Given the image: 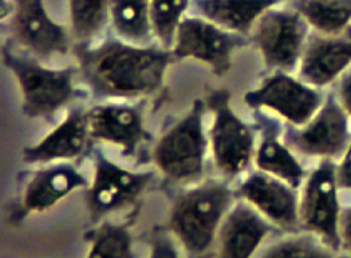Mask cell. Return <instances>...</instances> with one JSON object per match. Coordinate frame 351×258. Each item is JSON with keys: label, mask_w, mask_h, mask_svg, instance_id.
Masks as SVG:
<instances>
[{"label": "cell", "mask_w": 351, "mask_h": 258, "mask_svg": "<svg viewBox=\"0 0 351 258\" xmlns=\"http://www.w3.org/2000/svg\"><path fill=\"white\" fill-rule=\"evenodd\" d=\"M78 59L82 75L95 94L137 98L161 87L173 55L160 46L106 39L95 46L82 44Z\"/></svg>", "instance_id": "obj_1"}, {"label": "cell", "mask_w": 351, "mask_h": 258, "mask_svg": "<svg viewBox=\"0 0 351 258\" xmlns=\"http://www.w3.org/2000/svg\"><path fill=\"white\" fill-rule=\"evenodd\" d=\"M232 194L226 182L206 181L176 198L169 229L192 255L210 248L228 211Z\"/></svg>", "instance_id": "obj_2"}, {"label": "cell", "mask_w": 351, "mask_h": 258, "mask_svg": "<svg viewBox=\"0 0 351 258\" xmlns=\"http://www.w3.org/2000/svg\"><path fill=\"white\" fill-rule=\"evenodd\" d=\"M203 115L204 105L202 101H196L189 113L154 146V165L173 181H197L203 175L206 150Z\"/></svg>", "instance_id": "obj_3"}, {"label": "cell", "mask_w": 351, "mask_h": 258, "mask_svg": "<svg viewBox=\"0 0 351 258\" xmlns=\"http://www.w3.org/2000/svg\"><path fill=\"white\" fill-rule=\"evenodd\" d=\"M3 63L15 75L22 92L25 114L39 118L54 114L74 95L71 68H49L39 63L18 57L3 49Z\"/></svg>", "instance_id": "obj_4"}, {"label": "cell", "mask_w": 351, "mask_h": 258, "mask_svg": "<svg viewBox=\"0 0 351 258\" xmlns=\"http://www.w3.org/2000/svg\"><path fill=\"white\" fill-rule=\"evenodd\" d=\"M209 106L213 112L209 137L215 164L226 177L234 178L244 172L252 159V131L234 114L228 92H215L209 99Z\"/></svg>", "instance_id": "obj_5"}, {"label": "cell", "mask_w": 351, "mask_h": 258, "mask_svg": "<svg viewBox=\"0 0 351 258\" xmlns=\"http://www.w3.org/2000/svg\"><path fill=\"white\" fill-rule=\"evenodd\" d=\"M244 43V35L221 29L195 15L185 16L180 23L171 51L176 59L200 60L216 75H224L231 68L234 49Z\"/></svg>", "instance_id": "obj_6"}, {"label": "cell", "mask_w": 351, "mask_h": 258, "mask_svg": "<svg viewBox=\"0 0 351 258\" xmlns=\"http://www.w3.org/2000/svg\"><path fill=\"white\" fill-rule=\"evenodd\" d=\"M291 8H269L251 31L252 40L269 66L289 70L302 53L307 25Z\"/></svg>", "instance_id": "obj_7"}, {"label": "cell", "mask_w": 351, "mask_h": 258, "mask_svg": "<svg viewBox=\"0 0 351 258\" xmlns=\"http://www.w3.org/2000/svg\"><path fill=\"white\" fill-rule=\"evenodd\" d=\"M150 179V172H130L105 155L98 154L88 192L91 216L99 218L136 201Z\"/></svg>", "instance_id": "obj_8"}, {"label": "cell", "mask_w": 351, "mask_h": 258, "mask_svg": "<svg viewBox=\"0 0 351 258\" xmlns=\"http://www.w3.org/2000/svg\"><path fill=\"white\" fill-rule=\"evenodd\" d=\"M14 4L12 32L23 47L42 57L69 51L67 32L49 15L43 0H15Z\"/></svg>", "instance_id": "obj_9"}, {"label": "cell", "mask_w": 351, "mask_h": 258, "mask_svg": "<svg viewBox=\"0 0 351 258\" xmlns=\"http://www.w3.org/2000/svg\"><path fill=\"white\" fill-rule=\"evenodd\" d=\"M245 103L267 107L285 116L293 125L306 123L319 107V95L285 74L268 78L263 85L245 94Z\"/></svg>", "instance_id": "obj_10"}, {"label": "cell", "mask_w": 351, "mask_h": 258, "mask_svg": "<svg viewBox=\"0 0 351 258\" xmlns=\"http://www.w3.org/2000/svg\"><path fill=\"white\" fill-rule=\"evenodd\" d=\"M300 216L307 230L317 234L330 248H339L338 202L331 166L323 165L311 175L304 192Z\"/></svg>", "instance_id": "obj_11"}, {"label": "cell", "mask_w": 351, "mask_h": 258, "mask_svg": "<svg viewBox=\"0 0 351 258\" xmlns=\"http://www.w3.org/2000/svg\"><path fill=\"white\" fill-rule=\"evenodd\" d=\"M91 140L116 144L125 154H134L145 137L144 119L138 109L125 103H105L88 114Z\"/></svg>", "instance_id": "obj_12"}, {"label": "cell", "mask_w": 351, "mask_h": 258, "mask_svg": "<svg viewBox=\"0 0 351 258\" xmlns=\"http://www.w3.org/2000/svg\"><path fill=\"white\" fill-rule=\"evenodd\" d=\"M239 197L256 209L268 221L291 228L298 221L293 192L278 178L265 172L248 175L237 189Z\"/></svg>", "instance_id": "obj_13"}, {"label": "cell", "mask_w": 351, "mask_h": 258, "mask_svg": "<svg viewBox=\"0 0 351 258\" xmlns=\"http://www.w3.org/2000/svg\"><path fill=\"white\" fill-rule=\"evenodd\" d=\"M271 231L268 220L247 202L234 206L224 217L220 234V258H251Z\"/></svg>", "instance_id": "obj_14"}, {"label": "cell", "mask_w": 351, "mask_h": 258, "mask_svg": "<svg viewBox=\"0 0 351 258\" xmlns=\"http://www.w3.org/2000/svg\"><path fill=\"white\" fill-rule=\"evenodd\" d=\"M88 140L91 137L86 114L71 112L38 144L25 149L23 159L27 164L70 161L81 157L86 151Z\"/></svg>", "instance_id": "obj_15"}, {"label": "cell", "mask_w": 351, "mask_h": 258, "mask_svg": "<svg viewBox=\"0 0 351 258\" xmlns=\"http://www.w3.org/2000/svg\"><path fill=\"white\" fill-rule=\"evenodd\" d=\"M86 185V178L73 165L50 166L36 172L29 179L23 196V209L26 213L46 211Z\"/></svg>", "instance_id": "obj_16"}, {"label": "cell", "mask_w": 351, "mask_h": 258, "mask_svg": "<svg viewBox=\"0 0 351 258\" xmlns=\"http://www.w3.org/2000/svg\"><path fill=\"white\" fill-rule=\"evenodd\" d=\"M280 0H192L196 16L231 31L250 34L258 19Z\"/></svg>", "instance_id": "obj_17"}, {"label": "cell", "mask_w": 351, "mask_h": 258, "mask_svg": "<svg viewBox=\"0 0 351 258\" xmlns=\"http://www.w3.org/2000/svg\"><path fill=\"white\" fill-rule=\"evenodd\" d=\"M348 140V122L341 109L330 102L306 130L293 136V144L308 154H335Z\"/></svg>", "instance_id": "obj_18"}, {"label": "cell", "mask_w": 351, "mask_h": 258, "mask_svg": "<svg viewBox=\"0 0 351 258\" xmlns=\"http://www.w3.org/2000/svg\"><path fill=\"white\" fill-rule=\"evenodd\" d=\"M351 60V40L315 39L308 46L302 64L303 78L313 85H324Z\"/></svg>", "instance_id": "obj_19"}, {"label": "cell", "mask_w": 351, "mask_h": 258, "mask_svg": "<svg viewBox=\"0 0 351 258\" xmlns=\"http://www.w3.org/2000/svg\"><path fill=\"white\" fill-rule=\"evenodd\" d=\"M152 0H110L109 23L118 39L138 44L152 46Z\"/></svg>", "instance_id": "obj_20"}, {"label": "cell", "mask_w": 351, "mask_h": 258, "mask_svg": "<svg viewBox=\"0 0 351 258\" xmlns=\"http://www.w3.org/2000/svg\"><path fill=\"white\" fill-rule=\"evenodd\" d=\"M291 7L306 22L324 32H337L351 19V0H293Z\"/></svg>", "instance_id": "obj_21"}, {"label": "cell", "mask_w": 351, "mask_h": 258, "mask_svg": "<svg viewBox=\"0 0 351 258\" xmlns=\"http://www.w3.org/2000/svg\"><path fill=\"white\" fill-rule=\"evenodd\" d=\"M110 0H69L70 25L73 36L88 44L109 23Z\"/></svg>", "instance_id": "obj_22"}, {"label": "cell", "mask_w": 351, "mask_h": 258, "mask_svg": "<svg viewBox=\"0 0 351 258\" xmlns=\"http://www.w3.org/2000/svg\"><path fill=\"white\" fill-rule=\"evenodd\" d=\"M255 161L262 172L283 179L293 186H298L302 181L303 170L300 165L293 154L272 136L265 137L262 141L256 150Z\"/></svg>", "instance_id": "obj_23"}, {"label": "cell", "mask_w": 351, "mask_h": 258, "mask_svg": "<svg viewBox=\"0 0 351 258\" xmlns=\"http://www.w3.org/2000/svg\"><path fill=\"white\" fill-rule=\"evenodd\" d=\"M192 0H152V27L158 46L171 51L175 43L176 32L186 16Z\"/></svg>", "instance_id": "obj_24"}, {"label": "cell", "mask_w": 351, "mask_h": 258, "mask_svg": "<svg viewBox=\"0 0 351 258\" xmlns=\"http://www.w3.org/2000/svg\"><path fill=\"white\" fill-rule=\"evenodd\" d=\"M90 242L86 258H134L132 235L122 225H101L93 233Z\"/></svg>", "instance_id": "obj_25"}, {"label": "cell", "mask_w": 351, "mask_h": 258, "mask_svg": "<svg viewBox=\"0 0 351 258\" xmlns=\"http://www.w3.org/2000/svg\"><path fill=\"white\" fill-rule=\"evenodd\" d=\"M331 249L314 235H293L272 245L262 258H335Z\"/></svg>", "instance_id": "obj_26"}, {"label": "cell", "mask_w": 351, "mask_h": 258, "mask_svg": "<svg viewBox=\"0 0 351 258\" xmlns=\"http://www.w3.org/2000/svg\"><path fill=\"white\" fill-rule=\"evenodd\" d=\"M149 258H180L175 244L167 235L156 237Z\"/></svg>", "instance_id": "obj_27"}, {"label": "cell", "mask_w": 351, "mask_h": 258, "mask_svg": "<svg viewBox=\"0 0 351 258\" xmlns=\"http://www.w3.org/2000/svg\"><path fill=\"white\" fill-rule=\"evenodd\" d=\"M339 246L351 256V210L345 213L339 222Z\"/></svg>", "instance_id": "obj_28"}, {"label": "cell", "mask_w": 351, "mask_h": 258, "mask_svg": "<svg viewBox=\"0 0 351 258\" xmlns=\"http://www.w3.org/2000/svg\"><path fill=\"white\" fill-rule=\"evenodd\" d=\"M339 182L342 186L351 188V147L346 155V159L341 168V174H339Z\"/></svg>", "instance_id": "obj_29"}, {"label": "cell", "mask_w": 351, "mask_h": 258, "mask_svg": "<svg viewBox=\"0 0 351 258\" xmlns=\"http://www.w3.org/2000/svg\"><path fill=\"white\" fill-rule=\"evenodd\" d=\"M342 95L345 99V103L348 106V109L351 112V75H349L342 85Z\"/></svg>", "instance_id": "obj_30"}, {"label": "cell", "mask_w": 351, "mask_h": 258, "mask_svg": "<svg viewBox=\"0 0 351 258\" xmlns=\"http://www.w3.org/2000/svg\"><path fill=\"white\" fill-rule=\"evenodd\" d=\"M346 258H348V257H346ZM349 258H351V257H349Z\"/></svg>", "instance_id": "obj_31"}]
</instances>
